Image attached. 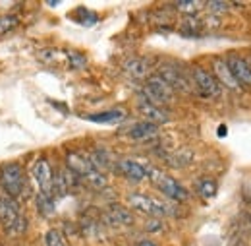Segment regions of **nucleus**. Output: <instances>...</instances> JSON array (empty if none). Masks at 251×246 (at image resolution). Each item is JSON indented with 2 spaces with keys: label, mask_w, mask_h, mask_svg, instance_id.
Wrapping results in <instances>:
<instances>
[{
  "label": "nucleus",
  "mask_w": 251,
  "mask_h": 246,
  "mask_svg": "<svg viewBox=\"0 0 251 246\" xmlns=\"http://www.w3.org/2000/svg\"><path fill=\"white\" fill-rule=\"evenodd\" d=\"M18 26H20V18H18V16H14V14H4V16H0V35L16 30Z\"/></svg>",
  "instance_id": "obj_21"
},
{
  "label": "nucleus",
  "mask_w": 251,
  "mask_h": 246,
  "mask_svg": "<svg viewBox=\"0 0 251 246\" xmlns=\"http://www.w3.org/2000/svg\"><path fill=\"white\" fill-rule=\"evenodd\" d=\"M60 57H62V53L56 51V49H43V51H39V55H37V59L41 62H56V61H60Z\"/></svg>",
  "instance_id": "obj_24"
},
{
  "label": "nucleus",
  "mask_w": 251,
  "mask_h": 246,
  "mask_svg": "<svg viewBox=\"0 0 251 246\" xmlns=\"http://www.w3.org/2000/svg\"><path fill=\"white\" fill-rule=\"evenodd\" d=\"M118 169H120V173L124 175L126 179H129V181H133V183H141V181L145 179V169H143V165L137 163V161H133V159H122V161L118 163Z\"/></svg>",
  "instance_id": "obj_14"
},
{
  "label": "nucleus",
  "mask_w": 251,
  "mask_h": 246,
  "mask_svg": "<svg viewBox=\"0 0 251 246\" xmlns=\"http://www.w3.org/2000/svg\"><path fill=\"white\" fill-rule=\"evenodd\" d=\"M127 202L133 210L145 214V215L151 217H162V215H176V208L168 202H162L158 198H151V196H145V194H129L127 196Z\"/></svg>",
  "instance_id": "obj_3"
},
{
  "label": "nucleus",
  "mask_w": 251,
  "mask_h": 246,
  "mask_svg": "<svg viewBox=\"0 0 251 246\" xmlns=\"http://www.w3.org/2000/svg\"><path fill=\"white\" fill-rule=\"evenodd\" d=\"M197 192L201 194V198H215L219 192V184L215 179H201L197 181Z\"/></svg>",
  "instance_id": "obj_20"
},
{
  "label": "nucleus",
  "mask_w": 251,
  "mask_h": 246,
  "mask_svg": "<svg viewBox=\"0 0 251 246\" xmlns=\"http://www.w3.org/2000/svg\"><path fill=\"white\" fill-rule=\"evenodd\" d=\"M22 215L20 214V206L14 198L10 196H0V225L4 229H12L14 223L18 221V217Z\"/></svg>",
  "instance_id": "obj_9"
},
{
  "label": "nucleus",
  "mask_w": 251,
  "mask_h": 246,
  "mask_svg": "<svg viewBox=\"0 0 251 246\" xmlns=\"http://www.w3.org/2000/svg\"><path fill=\"white\" fill-rule=\"evenodd\" d=\"M162 229V221L158 219V217H153V219H149L147 223H145V231L147 233H158Z\"/></svg>",
  "instance_id": "obj_27"
},
{
  "label": "nucleus",
  "mask_w": 251,
  "mask_h": 246,
  "mask_svg": "<svg viewBox=\"0 0 251 246\" xmlns=\"http://www.w3.org/2000/svg\"><path fill=\"white\" fill-rule=\"evenodd\" d=\"M137 109H139V113L147 119V123H153V124H157V126L158 124L170 123V115H168V111H166L164 107H157V105L145 101L143 97H139V105H137Z\"/></svg>",
  "instance_id": "obj_11"
},
{
  "label": "nucleus",
  "mask_w": 251,
  "mask_h": 246,
  "mask_svg": "<svg viewBox=\"0 0 251 246\" xmlns=\"http://www.w3.org/2000/svg\"><path fill=\"white\" fill-rule=\"evenodd\" d=\"M66 169H70L79 181L87 183V184L97 188V190H102V188H106V184H108L106 177L100 171H97L93 165H91L89 157H85L83 154L68 152L66 154Z\"/></svg>",
  "instance_id": "obj_1"
},
{
  "label": "nucleus",
  "mask_w": 251,
  "mask_h": 246,
  "mask_svg": "<svg viewBox=\"0 0 251 246\" xmlns=\"http://www.w3.org/2000/svg\"><path fill=\"white\" fill-rule=\"evenodd\" d=\"M248 66H250V70H251V59H248Z\"/></svg>",
  "instance_id": "obj_31"
},
{
  "label": "nucleus",
  "mask_w": 251,
  "mask_h": 246,
  "mask_svg": "<svg viewBox=\"0 0 251 246\" xmlns=\"http://www.w3.org/2000/svg\"><path fill=\"white\" fill-rule=\"evenodd\" d=\"M205 8L211 10L209 14H224L230 8V4L228 2H205Z\"/></svg>",
  "instance_id": "obj_26"
},
{
  "label": "nucleus",
  "mask_w": 251,
  "mask_h": 246,
  "mask_svg": "<svg viewBox=\"0 0 251 246\" xmlns=\"http://www.w3.org/2000/svg\"><path fill=\"white\" fill-rule=\"evenodd\" d=\"M66 59H68V64H70V68H74V70L85 68V64H87V59H85V55H81V53H75V51H70V53H66Z\"/></svg>",
  "instance_id": "obj_23"
},
{
  "label": "nucleus",
  "mask_w": 251,
  "mask_h": 246,
  "mask_svg": "<svg viewBox=\"0 0 251 246\" xmlns=\"http://www.w3.org/2000/svg\"><path fill=\"white\" fill-rule=\"evenodd\" d=\"M77 22H79L81 26L89 28V26L97 24V16H95L91 10H83V8H79V10H77Z\"/></svg>",
  "instance_id": "obj_25"
},
{
  "label": "nucleus",
  "mask_w": 251,
  "mask_h": 246,
  "mask_svg": "<svg viewBox=\"0 0 251 246\" xmlns=\"http://www.w3.org/2000/svg\"><path fill=\"white\" fill-rule=\"evenodd\" d=\"M126 119V111L122 109H110V111H102V113H93V115H87L85 121H91L97 124H114V123H122Z\"/></svg>",
  "instance_id": "obj_16"
},
{
  "label": "nucleus",
  "mask_w": 251,
  "mask_h": 246,
  "mask_svg": "<svg viewBox=\"0 0 251 246\" xmlns=\"http://www.w3.org/2000/svg\"><path fill=\"white\" fill-rule=\"evenodd\" d=\"M174 95L176 92L160 78V76H149L147 82H145V88L141 92V97L157 107H162V105H168L174 101Z\"/></svg>",
  "instance_id": "obj_5"
},
{
  "label": "nucleus",
  "mask_w": 251,
  "mask_h": 246,
  "mask_svg": "<svg viewBox=\"0 0 251 246\" xmlns=\"http://www.w3.org/2000/svg\"><path fill=\"white\" fill-rule=\"evenodd\" d=\"M211 74L217 78V82H219L220 86H224V88H228L232 92H240L242 90L240 84L234 80V76H232V72L228 68L226 59H213V72Z\"/></svg>",
  "instance_id": "obj_10"
},
{
  "label": "nucleus",
  "mask_w": 251,
  "mask_h": 246,
  "mask_svg": "<svg viewBox=\"0 0 251 246\" xmlns=\"http://www.w3.org/2000/svg\"><path fill=\"white\" fill-rule=\"evenodd\" d=\"M124 72L131 78H147L149 72H151V62L145 61V59H127L124 62Z\"/></svg>",
  "instance_id": "obj_15"
},
{
  "label": "nucleus",
  "mask_w": 251,
  "mask_h": 246,
  "mask_svg": "<svg viewBox=\"0 0 251 246\" xmlns=\"http://www.w3.org/2000/svg\"><path fill=\"white\" fill-rule=\"evenodd\" d=\"M189 76H191L195 88L203 93V95H207V97H219L220 92H222L220 90L222 86L217 82V78L209 70H205L203 66H193Z\"/></svg>",
  "instance_id": "obj_6"
},
{
  "label": "nucleus",
  "mask_w": 251,
  "mask_h": 246,
  "mask_svg": "<svg viewBox=\"0 0 251 246\" xmlns=\"http://www.w3.org/2000/svg\"><path fill=\"white\" fill-rule=\"evenodd\" d=\"M52 177H54V175H52V167H50L49 159H47V157H39V159L35 161V165H33V179H35V183H37L41 192L50 194Z\"/></svg>",
  "instance_id": "obj_8"
},
{
  "label": "nucleus",
  "mask_w": 251,
  "mask_h": 246,
  "mask_svg": "<svg viewBox=\"0 0 251 246\" xmlns=\"http://www.w3.org/2000/svg\"><path fill=\"white\" fill-rule=\"evenodd\" d=\"M158 76L174 90V92H186L189 93L193 90V86H191V82H189L188 74H184V72H180L176 66H172V64H166V66H162L160 68V72H158Z\"/></svg>",
  "instance_id": "obj_7"
},
{
  "label": "nucleus",
  "mask_w": 251,
  "mask_h": 246,
  "mask_svg": "<svg viewBox=\"0 0 251 246\" xmlns=\"http://www.w3.org/2000/svg\"><path fill=\"white\" fill-rule=\"evenodd\" d=\"M108 219H110V223L112 225H122V227H129V225H133V215H131V212L124 208V206H120V204H112L110 208H108Z\"/></svg>",
  "instance_id": "obj_17"
},
{
  "label": "nucleus",
  "mask_w": 251,
  "mask_h": 246,
  "mask_svg": "<svg viewBox=\"0 0 251 246\" xmlns=\"http://www.w3.org/2000/svg\"><path fill=\"white\" fill-rule=\"evenodd\" d=\"M143 169H145V179H149L168 200H174V202L189 200V192L176 179H172L170 175H166L164 171H160L153 165H143Z\"/></svg>",
  "instance_id": "obj_2"
},
{
  "label": "nucleus",
  "mask_w": 251,
  "mask_h": 246,
  "mask_svg": "<svg viewBox=\"0 0 251 246\" xmlns=\"http://www.w3.org/2000/svg\"><path fill=\"white\" fill-rule=\"evenodd\" d=\"M37 210L43 217H50L54 215V210H56V204H54V198L50 194H45V192H39L37 194Z\"/></svg>",
  "instance_id": "obj_18"
},
{
  "label": "nucleus",
  "mask_w": 251,
  "mask_h": 246,
  "mask_svg": "<svg viewBox=\"0 0 251 246\" xmlns=\"http://www.w3.org/2000/svg\"><path fill=\"white\" fill-rule=\"evenodd\" d=\"M226 62H228V68H230L234 80L240 84V88L242 86L251 88V70L248 66V61L240 59V57H230V59H226Z\"/></svg>",
  "instance_id": "obj_12"
},
{
  "label": "nucleus",
  "mask_w": 251,
  "mask_h": 246,
  "mask_svg": "<svg viewBox=\"0 0 251 246\" xmlns=\"http://www.w3.org/2000/svg\"><path fill=\"white\" fill-rule=\"evenodd\" d=\"M219 134L220 136H224V134H226V128H224V126H220L219 128Z\"/></svg>",
  "instance_id": "obj_30"
},
{
  "label": "nucleus",
  "mask_w": 251,
  "mask_h": 246,
  "mask_svg": "<svg viewBox=\"0 0 251 246\" xmlns=\"http://www.w3.org/2000/svg\"><path fill=\"white\" fill-rule=\"evenodd\" d=\"M174 8L182 14H186L188 18H195L203 8L205 2H195V0H182V2H174Z\"/></svg>",
  "instance_id": "obj_19"
},
{
  "label": "nucleus",
  "mask_w": 251,
  "mask_h": 246,
  "mask_svg": "<svg viewBox=\"0 0 251 246\" xmlns=\"http://www.w3.org/2000/svg\"><path fill=\"white\" fill-rule=\"evenodd\" d=\"M158 134V126L153 123H137L133 124L129 130H127V138L133 140V142H145V140H151Z\"/></svg>",
  "instance_id": "obj_13"
},
{
  "label": "nucleus",
  "mask_w": 251,
  "mask_h": 246,
  "mask_svg": "<svg viewBox=\"0 0 251 246\" xmlns=\"http://www.w3.org/2000/svg\"><path fill=\"white\" fill-rule=\"evenodd\" d=\"M45 246H66L64 235L60 229H50L45 235Z\"/></svg>",
  "instance_id": "obj_22"
},
{
  "label": "nucleus",
  "mask_w": 251,
  "mask_h": 246,
  "mask_svg": "<svg viewBox=\"0 0 251 246\" xmlns=\"http://www.w3.org/2000/svg\"><path fill=\"white\" fill-rule=\"evenodd\" d=\"M0 183L10 198H20L25 188V175L20 163H6L0 167Z\"/></svg>",
  "instance_id": "obj_4"
},
{
  "label": "nucleus",
  "mask_w": 251,
  "mask_h": 246,
  "mask_svg": "<svg viewBox=\"0 0 251 246\" xmlns=\"http://www.w3.org/2000/svg\"><path fill=\"white\" fill-rule=\"evenodd\" d=\"M25 229H27V219H25V215H20V217H18V221L14 223L12 231L20 235V233H25Z\"/></svg>",
  "instance_id": "obj_28"
},
{
  "label": "nucleus",
  "mask_w": 251,
  "mask_h": 246,
  "mask_svg": "<svg viewBox=\"0 0 251 246\" xmlns=\"http://www.w3.org/2000/svg\"><path fill=\"white\" fill-rule=\"evenodd\" d=\"M137 246H157V245H155L153 241H141V243H139Z\"/></svg>",
  "instance_id": "obj_29"
}]
</instances>
